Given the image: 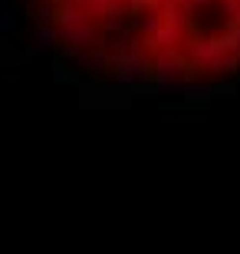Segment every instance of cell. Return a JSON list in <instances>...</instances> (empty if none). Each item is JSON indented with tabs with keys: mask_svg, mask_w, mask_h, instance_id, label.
I'll list each match as a JSON object with an SVG mask.
<instances>
[{
	"mask_svg": "<svg viewBox=\"0 0 240 254\" xmlns=\"http://www.w3.org/2000/svg\"><path fill=\"white\" fill-rule=\"evenodd\" d=\"M214 96H217V86H211V83H191L188 79L185 89H181V99L185 103H211Z\"/></svg>",
	"mask_w": 240,
	"mask_h": 254,
	"instance_id": "cell-3",
	"label": "cell"
},
{
	"mask_svg": "<svg viewBox=\"0 0 240 254\" xmlns=\"http://www.w3.org/2000/svg\"><path fill=\"white\" fill-rule=\"evenodd\" d=\"M185 53L191 60V66H197L204 73H214V76H231L240 69V57L224 47L221 37H194L188 40Z\"/></svg>",
	"mask_w": 240,
	"mask_h": 254,
	"instance_id": "cell-1",
	"label": "cell"
},
{
	"mask_svg": "<svg viewBox=\"0 0 240 254\" xmlns=\"http://www.w3.org/2000/svg\"><path fill=\"white\" fill-rule=\"evenodd\" d=\"M53 79H56V83H73L76 73H73L66 63H53Z\"/></svg>",
	"mask_w": 240,
	"mask_h": 254,
	"instance_id": "cell-5",
	"label": "cell"
},
{
	"mask_svg": "<svg viewBox=\"0 0 240 254\" xmlns=\"http://www.w3.org/2000/svg\"><path fill=\"white\" fill-rule=\"evenodd\" d=\"M20 27V13L10 7L7 0H0V33H13Z\"/></svg>",
	"mask_w": 240,
	"mask_h": 254,
	"instance_id": "cell-4",
	"label": "cell"
},
{
	"mask_svg": "<svg viewBox=\"0 0 240 254\" xmlns=\"http://www.w3.org/2000/svg\"><path fill=\"white\" fill-rule=\"evenodd\" d=\"M56 43H59L56 27L53 23H40V27L33 30V40L27 43V57H37V53H43V50H53Z\"/></svg>",
	"mask_w": 240,
	"mask_h": 254,
	"instance_id": "cell-2",
	"label": "cell"
}]
</instances>
